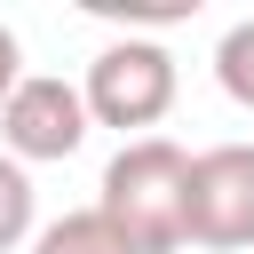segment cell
Here are the masks:
<instances>
[{
    "label": "cell",
    "instance_id": "cell-2",
    "mask_svg": "<svg viewBox=\"0 0 254 254\" xmlns=\"http://www.w3.org/2000/svg\"><path fill=\"white\" fill-rule=\"evenodd\" d=\"M79 103H87V127H119L127 143H143L175 111V56L159 40H103L79 79Z\"/></svg>",
    "mask_w": 254,
    "mask_h": 254
},
{
    "label": "cell",
    "instance_id": "cell-4",
    "mask_svg": "<svg viewBox=\"0 0 254 254\" xmlns=\"http://www.w3.org/2000/svg\"><path fill=\"white\" fill-rule=\"evenodd\" d=\"M79 143H87V103H79V87L56 79V71H24L16 95L0 103V151H8L16 167H40V159H71Z\"/></svg>",
    "mask_w": 254,
    "mask_h": 254
},
{
    "label": "cell",
    "instance_id": "cell-1",
    "mask_svg": "<svg viewBox=\"0 0 254 254\" xmlns=\"http://www.w3.org/2000/svg\"><path fill=\"white\" fill-rule=\"evenodd\" d=\"M183 190H190V151L167 135H143V143L111 151V167L95 183V214L127 238V254H183L190 246Z\"/></svg>",
    "mask_w": 254,
    "mask_h": 254
},
{
    "label": "cell",
    "instance_id": "cell-6",
    "mask_svg": "<svg viewBox=\"0 0 254 254\" xmlns=\"http://www.w3.org/2000/svg\"><path fill=\"white\" fill-rule=\"evenodd\" d=\"M214 79L238 111H254V16H238L222 40H214Z\"/></svg>",
    "mask_w": 254,
    "mask_h": 254
},
{
    "label": "cell",
    "instance_id": "cell-8",
    "mask_svg": "<svg viewBox=\"0 0 254 254\" xmlns=\"http://www.w3.org/2000/svg\"><path fill=\"white\" fill-rule=\"evenodd\" d=\"M16 79H24V40H16L8 24H0V103L16 95Z\"/></svg>",
    "mask_w": 254,
    "mask_h": 254
},
{
    "label": "cell",
    "instance_id": "cell-3",
    "mask_svg": "<svg viewBox=\"0 0 254 254\" xmlns=\"http://www.w3.org/2000/svg\"><path fill=\"white\" fill-rule=\"evenodd\" d=\"M183 230L198 254H246L254 246V143H206L190 151Z\"/></svg>",
    "mask_w": 254,
    "mask_h": 254
},
{
    "label": "cell",
    "instance_id": "cell-5",
    "mask_svg": "<svg viewBox=\"0 0 254 254\" xmlns=\"http://www.w3.org/2000/svg\"><path fill=\"white\" fill-rule=\"evenodd\" d=\"M32 254H127V238H119L95 206H79V214L40 222V230H32Z\"/></svg>",
    "mask_w": 254,
    "mask_h": 254
},
{
    "label": "cell",
    "instance_id": "cell-7",
    "mask_svg": "<svg viewBox=\"0 0 254 254\" xmlns=\"http://www.w3.org/2000/svg\"><path fill=\"white\" fill-rule=\"evenodd\" d=\"M32 246V175L0 151V254Z\"/></svg>",
    "mask_w": 254,
    "mask_h": 254
}]
</instances>
